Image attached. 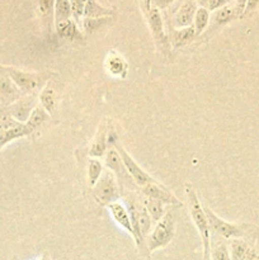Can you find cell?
<instances>
[{
	"instance_id": "obj_15",
	"label": "cell",
	"mask_w": 259,
	"mask_h": 260,
	"mask_svg": "<svg viewBox=\"0 0 259 260\" xmlns=\"http://www.w3.org/2000/svg\"><path fill=\"white\" fill-rule=\"evenodd\" d=\"M141 201L144 207L146 208L147 213H149L150 217H151V220L154 221V223H156L157 221L165 215V212H167V211H165V205L164 203L159 202V201L152 200V198H149V197H145V196L142 197Z\"/></svg>"
},
{
	"instance_id": "obj_4",
	"label": "cell",
	"mask_w": 259,
	"mask_h": 260,
	"mask_svg": "<svg viewBox=\"0 0 259 260\" xmlns=\"http://www.w3.org/2000/svg\"><path fill=\"white\" fill-rule=\"evenodd\" d=\"M32 134V128L27 123L18 122L5 109L0 111V151L10 142Z\"/></svg>"
},
{
	"instance_id": "obj_14",
	"label": "cell",
	"mask_w": 259,
	"mask_h": 260,
	"mask_svg": "<svg viewBox=\"0 0 259 260\" xmlns=\"http://www.w3.org/2000/svg\"><path fill=\"white\" fill-rule=\"evenodd\" d=\"M104 165L107 167V169L111 170V172L116 175L118 180L119 178H122L123 175L127 174L126 169H124L123 167V162H122L121 160V156H119L118 151H117L114 147H109V149L107 150L106 155H104Z\"/></svg>"
},
{
	"instance_id": "obj_5",
	"label": "cell",
	"mask_w": 259,
	"mask_h": 260,
	"mask_svg": "<svg viewBox=\"0 0 259 260\" xmlns=\"http://www.w3.org/2000/svg\"><path fill=\"white\" fill-rule=\"evenodd\" d=\"M206 216H207L208 225H210L211 234L223 239H241L245 235V229L249 225H238V223H231L225 221L223 218L218 217L212 210L205 207Z\"/></svg>"
},
{
	"instance_id": "obj_38",
	"label": "cell",
	"mask_w": 259,
	"mask_h": 260,
	"mask_svg": "<svg viewBox=\"0 0 259 260\" xmlns=\"http://www.w3.org/2000/svg\"><path fill=\"white\" fill-rule=\"evenodd\" d=\"M144 3H145V5H146V7H149L150 3H151V0H144Z\"/></svg>"
},
{
	"instance_id": "obj_28",
	"label": "cell",
	"mask_w": 259,
	"mask_h": 260,
	"mask_svg": "<svg viewBox=\"0 0 259 260\" xmlns=\"http://www.w3.org/2000/svg\"><path fill=\"white\" fill-rule=\"evenodd\" d=\"M56 30H57V35L62 38H71L75 37L76 35V25L73 20H65V22H61L58 24H56Z\"/></svg>"
},
{
	"instance_id": "obj_25",
	"label": "cell",
	"mask_w": 259,
	"mask_h": 260,
	"mask_svg": "<svg viewBox=\"0 0 259 260\" xmlns=\"http://www.w3.org/2000/svg\"><path fill=\"white\" fill-rule=\"evenodd\" d=\"M195 36H196V32L193 27L182 28V29H178L173 33L172 41L173 43H174L175 47H179V46H183L185 45V43L190 42Z\"/></svg>"
},
{
	"instance_id": "obj_37",
	"label": "cell",
	"mask_w": 259,
	"mask_h": 260,
	"mask_svg": "<svg viewBox=\"0 0 259 260\" xmlns=\"http://www.w3.org/2000/svg\"><path fill=\"white\" fill-rule=\"evenodd\" d=\"M203 260H211V254L210 255H203Z\"/></svg>"
},
{
	"instance_id": "obj_19",
	"label": "cell",
	"mask_w": 259,
	"mask_h": 260,
	"mask_svg": "<svg viewBox=\"0 0 259 260\" xmlns=\"http://www.w3.org/2000/svg\"><path fill=\"white\" fill-rule=\"evenodd\" d=\"M229 250H230L231 260H246L250 246L241 239H233Z\"/></svg>"
},
{
	"instance_id": "obj_17",
	"label": "cell",
	"mask_w": 259,
	"mask_h": 260,
	"mask_svg": "<svg viewBox=\"0 0 259 260\" xmlns=\"http://www.w3.org/2000/svg\"><path fill=\"white\" fill-rule=\"evenodd\" d=\"M149 24L151 27L152 33L156 37L157 41L161 43H167V37H165L164 29H163V20L157 9H150L149 12Z\"/></svg>"
},
{
	"instance_id": "obj_22",
	"label": "cell",
	"mask_w": 259,
	"mask_h": 260,
	"mask_svg": "<svg viewBox=\"0 0 259 260\" xmlns=\"http://www.w3.org/2000/svg\"><path fill=\"white\" fill-rule=\"evenodd\" d=\"M112 14V10L99 5L95 0H88L84 9L85 18H104Z\"/></svg>"
},
{
	"instance_id": "obj_8",
	"label": "cell",
	"mask_w": 259,
	"mask_h": 260,
	"mask_svg": "<svg viewBox=\"0 0 259 260\" xmlns=\"http://www.w3.org/2000/svg\"><path fill=\"white\" fill-rule=\"evenodd\" d=\"M38 106L37 101H36L35 94H27V95L20 96L18 101L10 104L9 107L5 108V111L10 114L14 119H17L20 123H25L29 118L30 113L33 109Z\"/></svg>"
},
{
	"instance_id": "obj_30",
	"label": "cell",
	"mask_w": 259,
	"mask_h": 260,
	"mask_svg": "<svg viewBox=\"0 0 259 260\" xmlns=\"http://www.w3.org/2000/svg\"><path fill=\"white\" fill-rule=\"evenodd\" d=\"M38 4H40V10L45 20H47V18L50 20V17L53 12V7H55V0H38Z\"/></svg>"
},
{
	"instance_id": "obj_26",
	"label": "cell",
	"mask_w": 259,
	"mask_h": 260,
	"mask_svg": "<svg viewBox=\"0 0 259 260\" xmlns=\"http://www.w3.org/2000/svg\"><path fill=\"white\" fill-rule=\"evenodd\" d=\"M208 22H210V12H208V9L198 8L195 14V19H193V23H195L193 28H195L196 35H201L206 29Z\"/></svg>"
},
{
	"instance_id": "obj_39",
	"label": "cell",
	"mask_w": 259,
	"mask_h": 260,
	"mask_svg": "<svg viewBox=\"0 0 259 260\" xmlns=\"http://www.w3.org/2000/svg\"><path fill=\"white\" fill-rule=\"evenodd\" d=\"M42 260H43V259H42Z\"/></svg>"
},
{
	"instance_id": "obj_34",
	"label": "cell",
	"mask_w": 259,
	"mask_h": 260,
	"mask_svg": "<svg viewBox=\"0 0 259 260\" xmlns=\"http://www.w3.org/2000/svg\"><path fill=\"white\" fill-rule=\"evenodd\" d=\"M173 2L174 0H151V4L154 5L155 9H164Z\"/></svg>"
},
{
	"instance_id": "obj_18",
	"label": "cell",
	"mask_w": 259,
	"mask_h": 260,
	"mask_svg": "<svg viewBox=\"0 0 259 260\" xmlns=\"http://www.w3.org/2000/svg\"><path fill=\"white\" fill-rule=\"evenodd\" d=\"M40 98V106L43 107L46 112L48 114L53 113L56 111V107H57V101H56V95L55 91H53L52 88H48L46 86L45 89H42L38 95Z\"/></svg>"
},
{
	"instance_id": "obj_7",
	"label": "cell",
	"mask_w": 259,
	"mask_h": 260,
	"mask_svg": "<svg viewBox=\"0 0 259 260\" xmlns=\"http://www.w3.org/2000/svg\"><path fill=\"white\" fill-rule=\"evenodd\" d=\"M4 70L7 73V75L12 79L13 83L15 84V86L24 95L35 93L37 89L41 88V84L43 81L40 74L27 73V71H23L14 68H4Z\"/></svg>"
},
{
	"instance_id": "obj_27",
	"label": "cell",
	"mask_w": 259,
	"mask_h": 260,
	"mask_svg": "<svg viewBox=\"0 0 259 260\" xmlns=\"http://www.w3.org/2000/svg\"><path fill=\"white\" fill-rule=\"evenodd\" d=\"M234 18H236L235 12H234V8L229 7V5H225V7L216 10L213 19H215L216 24L222 25V24H226V23H229L230 20H233Z\"/></svg>"
},
{
	"instance_id": "obj_11",
	"label": "cell",
	"mask_w": 259,
	"mask_h": 260,
	"mask_svg": "<svg viewBox=\"0 0 259 260\" xmlns=\"http://www.w3.org/2000/svg\"><path fill=\"white\" fill-rule=\"evenodd\" d=\"M107 208H108L109 213H111L114 222H116L119 228L123 229L127 234H130L131 238L134 239V229H132L131 217H130V213L126 205H124L122 201H116V202L107 206Z\"/></svg>"
},
{
	"instance_id": "obj_9",
	"label": "cell",
	"mask_w": 259,
	"mask_h": 260,
	"mask_svg": "<svg viewBox=\"0 0 259 260\" xmlns=\"http://www.w3.org/2000/svg\"><path fill=\"white\" fill-rule=\"evenodd\" d=\"M23 95L24 94H22V91L15 86L12 79L7 75L4 68L0 66V104L7 108Z\"/></svg>"
},
{
	"instance_id": "obj_1",
	"label": "cell",
	"mask_w": 259,
	"mask_h": 260,
	"mask_svg": "<svg viewBox=\"0 0 259 260\" xmlns=\"http://www.w3.org/2000/svg\"><path fill=\"white\" fill-rule=\"evenodd\" d=\"M185 196H187L188 207H189V215L197 229L200 238L202 240L203 246V255L211 254V229L208 225L207 216H206L205 207L201 203L197 193L193 189L190 184H185Z\"/></svg>"
},
{
	"instance_id": "obj_24",
	"label": "cell",
	"mask_w": 259,
	"mask_h": 260,
	"mask_svg": "<svg viewBox=\"0 0 259 260\" xmlns=\"http://www.w3.org/2000/svg\"><path fill=\"white\" fill-rule=\"evenodd\" d=\"M47 117H48L47 112H46L45 109H43L42 106H40V104H38V106L36 107V108L32 111V113H30L29 118H28V121L25 122V123H27L28 126H29L30 128H32V131L35 132L36 129L38 128V127L42 126L43 122H45L46 119H47Z\"/></svg>"
},
{
	"instance_id": "obj_29",
	"label": "cell",
	"mask_w": 259,
	"mask_h": 260,
	"mask_svg": "<svg viewBox=\"0 0 259 260\" xmlns=\"http://www.w3.org/2000/svg\"><path fill=\"white\" fill-rule=\"evenodd\" d=\"M88 0H70L71 4V12H73V17L75 20H79L84 15V9Z\"/></svg>"
},
{
	"instance_id": "obj_31",
	"label": "cell",
	"mask_w": 259,
	"mask_h": 260,
	"mask_svg": "<svg viewBox=\"0 0 259 260\" xmlns=\"http://www.w3.org/2000/svg\"><path fill=\"white\" fill-rule=\"evenodd\" d=\"M246 2H248V0H236L235 7H234V12H235L236 18L241 17V15L244 14V10H245V7H246Z\"/></svg>"
},
{
	"instance_id": "obj_36",
	"label": "cell",
	"mask_w": 259,
	"mask_h": 260,
	"mask_svg": "<svg viewBox=\"0 0 259 260\" xmlns=\"http://www.w3.org/2000/svg\"><path fill=\"white\" fill-rule=\"evenodd\" d=\"M196 3H197L198 5H201V8H205V7H207L208 0H196Z\"/></svg>"
},
{
	"instance_id": "obj_2",
	"label": "cell",
	"mask_w": 259,
	"mask_h": 260,
	"mask_svg": "<svg viewBox=\"0 0 259 260\" xmlns=\"http://www.w3.org/2000/svg\"><path fill=\"white\" fill-rule=\"evenodd\" d=\"M177 229V215L174 210H168L165 215L155 223L146 240V248L149 253L165 248L174 239Z\"/></svg>"
},
{
	"instance_id": "obj_16",
	"label": "cell",
	"mask_w": 259,
	"mask_h": 260,
	"mask_svg": "<svg viewBox=\"0 0 259 260\" xmlns=\"http://www.w3.org/2000/svg\"><path fill=\"white\" fill-rule=\"evenodd\" d=\"M107 69L114 76H124L127 71V63L118 53L111 52L107 57Z\"/></svg>"
},
{
	"instance_id": "obj_21",
	"label": "cell",
	"mask_w": 259,
	"mask_h": 260,
	"mask_svg": "<svg viewBox=\"0 0 259 260\" xmlns=\"http://www.w3.org/2000/svg\"><path fill=\"white\" fill-rule=\"evenodd\" d=\"M104 172L103 162L101 161V159H94L90 157L88 161V184L91 188L95 185V183L98 182L99 178L102 177Z\"/></svg>"
},
{
	"instance_id": "obj_33",
	"label": "cell",
	"mask_w": 259,
	"mask_h": 260,
	"mask_svg": "<svg viewBox=\"0 0 259 260\" xmlns=\"http://www.w3.org/2000/svg\"><path fill=\"white\" fill-rule=\"evenodd\" d=\"M258 7H259V0H248V2H246L245 10H244V14L245 15L250 14V13H253Z\"/></svg>"
},
{
	"instance_id": "obj_32",
	"label": "cell",
	"mask_w": 259,
	"mask_h": 260,
	"mask_svg": "<svg viewBox=\"0 0 259 260\" xmlns=\"http://www.w3.org/2000/svg\"><path fill=\"white\" fill-rule=\"evenodd\" d=\"M229 0H208V10H217L220 8L225 7Z\"/></svg>"
},
{
	"instance_id": "obj_13",
	"label": "cell",
	"mask_w": 259,
	"mask_h": 260,
	"mask_svg": "<svg viewBox=\"0 0 259 260\" xmlns=\"http://www.w3.org/2000/svg\"><path fill=\"white\" fill-rule=\"evenodd\" d=\"M196 12H197L196 0H187L185 3H183L182 7L178 9L174 15V27L180 28V29L189 27L195 19Z\"/></svg>"
},
{
	"instance_id": "obj_10",
	"label": "cell",
	"mask_w": 259,
	"mask_h": 260,
	"mask_svg": "<svg viewBox=\"0 0 259 260\" xmlns=\"http://www.w3.org/2000/svg\"><path fill=\"white\" fill-rule=\"evenodd\" d=\"M142 196L159 201V202L164 203V205H170V206L180 205L178 198L175 197V196L173 194L168 188H165L164 185L160 184V183L156 182V180H154V182L149 183V184L142 187Z\"/></svg>"
},
{
	"instance_id": "obj_6",
	"label": "cell",
	"mask_w": 259,
	"mask_h": 260,
	"mask_svg": "<svg viewBox=\"0 0 259 260\" xmlns=\"http://www.w3.org/2000/svg\"><path fill=\"white\" fill-rule=\"evenodd\" d=\"M114 149L118 151L119 156H121V160L122 162H123V167L124 169H126L127 174L130 175V178H131L132 180L135 182V184L139 185V187H144V185L149 184V183L154 182V178L150 177L149 174H147L146 172H145L144 169H142L141 167H140L139 164H137L136 161H135L134 157L131 156V155L127 152V150L124 149L123 146H122L121 144H119L118 141L116 142V144L113 145Z\"/></svg>"
},
{
	"instance_id": "obj_35",
	"label": "cell",
	"mask_w": 259,
	"mask_h": 260,
	"mask_svg": "<svg viewBox=\"0 0 259 260\" xmlns=\"http://www.w3.org/2000/svg\"><path fill=\"white\" fill-rule=\"evenodd\" d=\"M246 260H259V254L256 253L254 249L250 248V250H249L248 253V256H246Z\"/></svg>"
},
{
	"instance_id": "obj_12",
	"label": "cell",
	"mask_w": 259,
	"mask_h": 260,
	"mask_svg": "<svg viewBox=\"0 0 259 260\" xmlns=\"http://www.w3.org/2000/svg\"><path fill=\"white\" fill-rule=\"evenodd\" d=\"M108 123L107 121H103L98 127L95 136H94L93 141H91L90 149H89V155L94 159H101L106 155L107 147H108V141H107V136H108Z\"/></svg>"
},
{
	"instance_id": "obj_20",
	"label": "cell",
	"mask_w": 259,
	"mask_h": 260,
	"mask_svg": "<svg viewBox=\"0 0 259 260\" xmlns=\"http://www.w3.org/2000/svg\"><path fill=\"white\" fill-rule=\"evenodd\" d=\"M53 13H55L56 24L70 19V17L73 15V12H71L70 0H55Z\"/></svg>"
},
{
	"instance_id": "obj_3",
	"label": "cell",
	"mask_w": 259,
	"mask_h": 260,
	"mask_svg": "<svg viewBox=\"0 0 259 260\" xmlns=\"http://www.w3.org/2000/svg\"><path fill=\"white\" fill-rule=\"evenodd\" d=\"M121 192H119L118 179L111 170H104L102 177L93 187V198L101 206H108L111 203L119 201Z\"/></svg>"
},
{
	"instance_id": "obj_23",
	"label": "cell",
	"mask_w": 259,
	"mask_h": 260,
	"mask_svg": "<svg viewBox=\"0 0 259 260\" xmlns=\"http://www.w3.org/2000/svg\"><path fill=\"white\" fill-rule=\"evenodd\" d=\"M211 260H231L230 250L226 243L221 240L211 241Z\"/></svg>"
}]
</instances>
